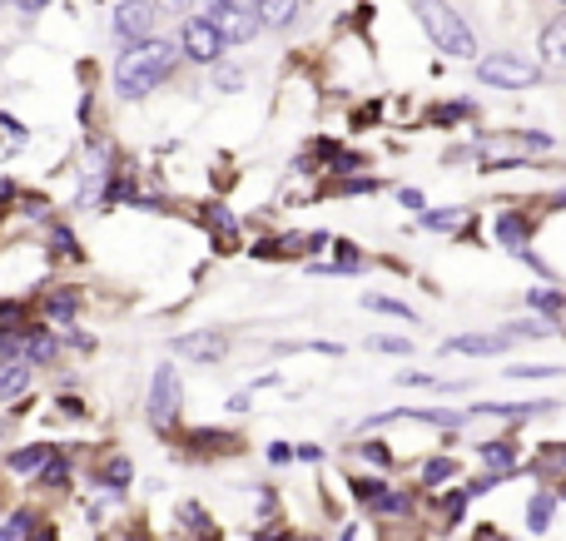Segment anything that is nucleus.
<instances>
[{"instance_id": "obj_9", "label": "nucleus", "mask_w": 566, "mask_h": 541, "mask_svg": "<svg viewBox=\"0 0 566 541\" xmlns=\"http://www.w3.org/2000/svg\"><path fill=\"white\" fill-rule=\"evenodd\" d=\"M512 338L507 333H462V338H447L442 343V353H467V358H492V353H502Z\"/></svg>"}, {"instance_id": "obj_20", "label": "nucleus", "mask_w": 566, "mask_h": 541, "mask_svg": "<svg viewBox=\"0 0 566 541\" xmlns=\"http://www.w3.org/2000/svg\"><path fill=\"white\" fill-rule=\"evenodd\" d=\"M363 308H373V313H393V318H408V323H413V308H408V303H398V298H378V293H368V298H363Z\"/></svg>"}, {"instance_id": "obj_1", "label": "nucleus", "mask_w": 566, "mask_h": 541, "mask_svg": "<svg viewBox=\"0 0 566 541\" xmlns=\"http://www.w3.org/2000/svg\"><path fill=\"white\" fill-rule=\"evenodd\" d=\"M184 55H179V45H169V40H144L135 50H125L120 55V65H115V90L125 95V100H144V95H154V85H164L169 75H174V65H179Z\"/></svg>"}, {"instance_id": "obj_5", "label": "nucleus", "mask_w": 566, "mask_h": 541, "mask_svg": "<svg viewBox=\"0 0 566 541\" xmlns=\"http://www.w3.org/2000/svg\"><path fill=\"white\" fill-rule=\"evenodd\" d=\"M154 0H125V5H115V15H110V35H115V45H125V50H135L144 40H154Z\"/></svg>"}, {"instance_id": "obj_18", "label": "nucleus", "mask_w": 566, "mask_h": 541, "mask_svg": "<svg viewBox=\"0 0 566 541\" xmlns=\"http://www.w3.org/2000/svg\"><path fill=\"white\" fill-rule=\"evenodd\" d=\"M527 303H532L537 313H547V318H557V313H562V308H566V293H557V288H532V293H527Z\"/></svg>"}, {"instance_id": "obj_30", "label": "nucleus", "mask_w": 566, "mask_h": 541, "mask_svg": "<svg viewBox=\"0 0 566 541\" xmlns=\"http://www.w3.org/2000/svg\"><path fill=\"white\" fill-rule=\"evenodd\" d=\"M269 462H293V447H288V442H269Z\"/></svg>"}, {"instance_id": "obj_37", "label": "nucleus", "mask_w": 566, "mask_h": 541, "mask_svg": "<svg viewBox=\"0 0 566 541\" xmlns=\"http://www.w3.org/2000/svg\"><path fill=\"white\" fill-rule=\"evenodd\" d=\"M0 427H5V422H0Z\"/></svg>"}, {"instance_id": "obj_11", "label": "nucleus", "mask_w": 566, "mask_h": 541, "mask_svg": "<svg viewBox=\"0 0 566 541\" xmlns=\"http://www.w3.org/2000/svg\"><path fill=\"white\" fill-rule=\"evenodd\" d=\"M30 383H35V368H30V363H0V403L25 398Z\"/></svg>"}, {"instance_id": "obj_23", "label": "nucleus", "mask_w": 566, "mask_h": 541, "mask_svg": "<svg viewBox=\"0 0 566 541\" xmlns=\"http://www.w3.org/2000/svg\"><path fill=\"white\" fill-rule=\"evenodd\" d=\"M358 457H363V462H373V467H388V462H393V447H388V442H363V447H358Z\"/></svg>"}, {"instance_id": "obj_34", "label": "nucleus", "mask_w": 566, "mask_h": 541, "mask_svg": "<svg viewBox=\"0 0 566 541\" xmlns=\"http://www.w3.org/2000/svg\"><path fill=\"white\" fill-rule=\"evenodd\" d=\"M224 5H239V10H259V0H224Z\"/></svg>"}, {"instance_id": "obj_13", "label": "nucleus", "mask_w": 566, "mask_h": 541, "mask_svg": "<svg viewBox=\"0 0 566 541\" xmlns=\"http://www.w3.org/2000/svg\"><path fill=\"white\" fill-rule=\"evenodd\" d=\"M542 60L566 70V15H557L552 25H542Z\"/></svg>"}, {"instance_id": "obj_15", "label": "nucleus", "mask_w": 566, "mask_h": 541, "mask_svg": "<svg viewBox=\"0 0 566 541\" xmlns=\"http://www.w3.org/2000/svg\"><path fill=\"white\" fill-rule=\"evenodd\" d=\"M477 452H482L487 472H497V477H507V472L517 467V447H512V442H482Z\"/></svg>"}, {"instance_id": "obj_4", "label": "nucleus", "mask_w": 566, "mask_h": 541, "mask_svg": "<svg viewBox=\"0 0 566 541\" xmlns=\"http://www.w3.org/2000/svg\"><path fill=\"white\" fill-rule=\"evenodd\" d=\"M477 80H482V85H497V90H527V85L542 80V65L527 60V55L497 50V55H482V60H477Z\"/></svg>"}, {"instance_id": "obj_24", "label": "nucleus", "mask_w": 566, "mask_h": 541, "mask_svg": "<svg viewBox=\"0 0 566 541\" xmlns=\"http://www.w3.org/2000/svg\"><path fill=\"white\" fill-rule=\"evenodd\" d=\"M507 338H547V323L542 318H527V323H512Z\"/></svg>"}, {"instance_id": "obj_17", "label": "nucleus", "mask_w": 566, "mask_h": 541, "mask_svg": "<svg viewBox=\"0 0 566 541\" xmlns=\"http://www.w3.org/2000/svg\"><path fill=\"white\" fill-rule=\"evenodd\" d=\"M552 512H557V497H552V492H537V497L527 502V527H532V532H547V527H552Z\"/></svg>"}, {"instance_id": "obj_31", "label": "nucleus", "mask_w": 566, "mask_h": 541, "mask_svg": "<svg viewBox=\"0 0 566 541\" xmlns=\"http://www.w3.org/2000/svg\"><path fill=\"white\" fill-rule=\"evenodd\" d=\"M293 457H298V462H318V457H323V447H313V442H303V447H293Z\"/></svg>"}, {"instance_id": "obj_16", "label": "nucleus", "mask_w": 566, "mask_h": 541, "mask_svg": "<svg viewBox=\"0 0 566 541\" xmlns=\"http://www.w3.org/2000/svg\"><path fill=\"white\" fill-rule=\"evenodd\" d=\"M100 482H105L110 492H125V487L135 482V467H130V457H105V467H100Z\"/></svg>"}, {"instance_id": "obj_22", "label": "nucleus", "mask_w": 566, "mask_h": 541, "mask_svg": "<svg viewBox=\"0 0 566 541\" xmlns=\"http://www.w3.org/2000/svg\"><path fill=\"white\" fill-rule=\"evenodd\" d=\"M452 477V457H432L423 467V487H437V482H447Z\"/></svg>"}, {"instance_id": "obj_29", "label": "nucleus", "mask_w": 566, "mask_h": 541, "mask_svg": "<svg viewBox=\"0 0 566 541\" xmlns=\"http://www.w3.org/2000/svg\"><path fill=\"white\" fill-rule=\"evenodd\" d=\"M442 507H447V517L457 522V517H462V507H467V492H452V497H447Z\"/></svg>"}, {"instance_id": "obj_10", "label": "nucleus", "mask_w": 566, "mask_h": 541, "mask_svg": "<svg viewBox=\"0 0 566 541\" xmlns=\"http://www.w3.org/2000/svg\"><path fill=\"white\" fill-rule=\"evenodd\" d=\"M60 447H50V442H35V447H15L10 457H5V467L15 472V477H40L45 472V462L55 457Z\"/></svg>"}, {"instance_id": "obj_27", "label": "nucleus", "mask_w": 566, "mask_h": 541, "mask_svg": "<svg viewBox=\"0 0 566 541\" xmlns=\"http://www.w3.org/2000/svg\"><path fill=\"white\" fill-rule=\"evenodd\" d=\"M373 348H378V353H408L413 343H408V338H373Z\"/></svg>"}, {"instance_id": "obj_2", "label": "nucleus", "mask_w": 566, "mask_h": 541, "mask_svg": "<svg viewBox=\"0 0 566 541\" xmlns=\"http://www.w3.org/2000/svg\"><path fill=\"white\" fill-rule=\"evenodd\" d=\"M418 20L423 30L432 35V45L452 60H472L477 55V35L467 30V20L447 5V0H418Z\"/></svg>"}, {"instance_id": "obj_14", "label": "nucleus", "mask_w": 566, "mask_h": 541, "mask_svg": "<svg viewBox=\"0 0 566 541\" xmlns=\"http://www.w3.org/2000/svg\"><path fill=\"white\" fill-rule=\"evenodd\" d=\"M298 10H303V0H259V20L269 30H288L298 20Z\"/></svg>"}, {"instance_id": "obj_32", "label": "nucleus", "mask_w": 566, "mask_h": 541, "mask_svg": "<svg viewBox=\"0 0 566 541\" xmlns=\"http://www.w3.org/2000/svg\"><path fill=\"white\" fill-rule=\"evenodd\" d=\"M25 541H55V537H50V527H30V537Z\"/></svg>"}, {"instance_id": "obj_36", "label": "nucleus", "mask_w": 566, "mask_h": 541, "mask_svg": "<svg viewBox=\"0 0 566 541\" xmlns=\"http://www.w3.org/2000/svg\"><path fill=\"white\" fill-rule=\"evenodd\" d=\"M477 541H502V537H492V527H482V537Z\"/></svg>"}, {"instance_id": "obj_12", "label": "nucleus", "mask_w": 566, "mask_h": 541, "mask_svg": "<svg viewBox=\"0 0 566 541\" xmlns=\"http://www.w3.org/2000/svg\"><path fill=\"white\" fill-rule=\"evenodd\" d=\"M40 313L55 318V323H70V318L80 313V288H50L45 303H40Z\"/></svg>"}, {"instance_id": "obj_28", "label": "nucleus", "mask_w": 566, "mask_h": 541, "mask_svg": "<svg viewBox=\"0 0 566 541\" xmlns=\"http://www.w3.org/2000/svg\"><path fill=\"white\" fill-rule=\"evenodd\" d=\"M214 85H219V90H239V85H244V75H239V70H219V75H214Z\"/></svg>"}, {"instance_id": "obj_3", "label": "nucleus", "mask_w": 566, "mask_h": 541, "mask_svg": "<svg viewBox=\"0 0 566 541\" xmlns=\"http://www.w3.org/2000/svg\"><path fill=\"white\" fill-rule=\"evenodd\" d=\"M144 412H149V422H154L159 432L179 422V412H184V378H179V368H174V363H159V368L149 373Z\"/></svg>"}, {"instance_id": "obj_7", "label": "nucleus", "mask_w": 566, "mask_h": 541, "mask_svg": "<svg viewBox=\"0 0 566 541\" xmlns=\"http://www.w3.org/2000/svg\"><path fill=\"white\" fill-rule=\"evenodd\" d=\"M209 25L224 35V45H249L264 30L259 10H239V5H224V0H209Z\"/></svg>"}, {"instance_id": "obj_6", "label": "nucleus", "mask_w": 566, "mask_h": 541, "mask_svg": "<svg viewBox=\"0 0 566 541\" xmlns=\"http://www.w3.org/2000/svg\"><path fill=\"white\" fill-rule=\"evenodd\" d=\"M179 55H184L189 65H219L224 35L209 25V15H189V20H184V30H179Z\"/></svg>"}, {"instance_id": "obj_33", "label": "nucleus", "mask_w": 566, "mask_h": 541, "mask_svg": "<svg viewBox=\"0 0 566 541\" xmlns=\"http://www.w3.org/2000/svg\"><path fill=\"white\" fill-rule=\"evenodd\" d=\"M15 5H20V10H45L50 0H15Z\"/></svg>"}, {"instance_id": "obj_25", "label": "nucleus", "mask_w": 566, "mask_h": 541, "mask_svg": "<svg viewBox=\"0 0 566 541\" xmlns=\"http://www.w3.org/2000/svg\"><path fill=\"white\" fill-rule=\"evenodd\" d=\"M457 224V209H427L423 214V229H452Z\"/></svg>"}, {"instance_id": "obj_8", "label": "nucleus", "mask_w": 566, "mask_h": 541, "mask_svg": "<svg viewBox=\"0 0 566 541\" xmlns=\"http://www.w3.org/2000/svg\"><path fill=\"white\" fill-rule=\"evenodd\" d=\"M174 353H184L194 363H219L229 353V333H184V338H174Z\"/></svg>"}, {"instance_id": "obj_21", "label": "nucleus", "mask_w": 566, "mask_h": 541, "mask_svg": "<svg viewBox=\"0 0 566 541\" xmlns=\"http://www.w3.org/2000/svg\"><path fill=\"white\" fill-rule=\"evenodd\" d=\"M30 527H35V517L30 512H15L5 527H0V541H20V537H30Z\"/></svg>"}, {"instance_id": "obj_26", "label": "nucleus", "mask_w": 566, "mask_h": 541, "mask_svg": "<svg viewBox=\"0 0 566 541\" xmlns=\"http://www.w3.org/2000/svg\"><path fill=\"white\" fill-rule=\"evenodd\" d=\"M557 373H562V368H547V363H542V368H532V363H517L507 378H557Z\"/></svg>"}, {"instance_id": "obj_35", "label": "nucleus", "mask_w": 566, "mask_h": 541, "mask_svg": "<svg viewBox=\"0 0 566 541\" xmlns=\"http://www.w3.org/2000/svg\"><path fill=\"white\" fill-rule=\"evenodd\" d=\"M154 5H169V10H184L189 0H154Z\"/></svg>"}, {"instance_id": "obj_19", "label": "nucleus", "mask_w": 566, "mask_h": 541, "mask_svg": "<svg viewBox=\"0 0 566 541\" xmlns=\"http://www.w3.org/2000/svg\"><path fill=\"white\" fill-rule=\"evenodd\" d=\"M497 239H502V244H522V239H527V219L502 214V219H497Z\"/></svg>"}]
</instances>
